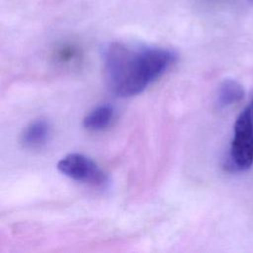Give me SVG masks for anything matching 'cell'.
I'll list each match as a JSON object with an SVG mask.
<instances>
[{
    "label": "cell",
    "mask_w": 253,
    "mask_h": 253,
    "mask_svg": "<svg viewBox=\"0 0 253 253\" xmlns=\"http://www.w3.org/2000/svg\"><path fill=\"white\" fill-rule=\"evenodd\" d=\"M50 133L51 127L49 123L43 119H38L31 122L24 128L20 141L26 148H40L48 141Z\"/></svg>",
    "instance_id": "277c9868"
},
{
    "label": "cell",
    "mask_w": 253,
    "mask_h": 253,
    "mask_svg": "<svg viewBox=\"0 0 253 253\" xmlns=\"http://www.w3.org/2000/svg\"><path fill=\"white\" fill-rule=\"evenodd\" d=\"M176 59L177 54L169 48L112 42L103 53L106 83L119 97L138 95L159 78Z\"/></svg>",
    "instance_id": "6da1fadb"
},
{
    "label": "cell",
    "mask_w": 253,
    "mask_h": 253,
    "mask_svg": "<svg viewBox=\"0 0 253 253\" xmlns=\"http://www.w3.org/2000/svg\"><path fill=\"white\" fill-rule=\"evenodd\" d=\"M253 164V121L249 107L244 108L234 123L233 138L225 161L230 172H243Z\"/></svg>",
    "instance_id": "7a4b0ae2"
},
{
    "label": "cell",
    "mask_w": 253,
    "mask_h": 253,
    "mask_svg": "<svg viewBox=\"0 0 253 253\" xmlns=\"http://www.w3.org/2000/svg\"><path fill=\"white\" fill-rule=\"evenodd\" d=\"M244 97V89L242 85L235 79H224L217 90L215 104L218 109L227 108Z\"/></svg>",
    "instance_id": "5b68a950"
},
{
    "label": "cell",
    "mask_w": 253,
    "mask_h": 253,
    "mask_svg": "<svg viewBox=\"0 0 253 253\" xmlns=\"http://www.w3.org/2000/svg\"><path fill=\"white\" fill-rule=\"evenodd\" d=\"M114 109L108 104L100 105L89 112L83 119V126L90 131H100L106 128L114 118Z\"/></svg>",
    "instance_id": "8992f818"
},
{
    "label": "cell",
    "mask_w": 253,
    "mask_h": 253,
    "mask_svg": "<svg viewBox=\"0 0 253 253\" xmlns=\"http://www.w3.org/2000/svg\"><path fill=\"white\" fill-rule=\"evenodd\" d=\"M58 171L76 182L101 186L107 182L106 174L90 157L80 153H70L62 157L56 165Z\"/></svg>",
    "instance_id": "3957f363"
}]
</instances>
